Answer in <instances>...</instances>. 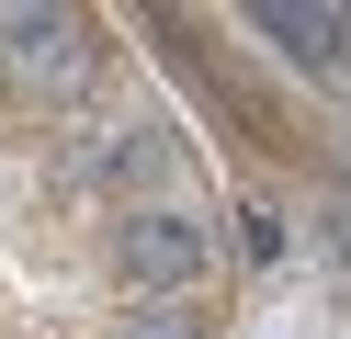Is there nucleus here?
Returning <instances> with one entry per match:
<instances>
[{
	"label": "nucleus",
	"mask_w": 351,
	"mask_h": 339,
	"mask_svg": "<svg viewBox=\"0 0 351 339\" xmlns=\"http://www.w3.org/2000/svg\"><path fill=\"white\" fill-rule=\"evenodd\" d=\"M204 271H215V226L182 215V203H136V215L114 226V283L125 294H170V305H182Z\"/></svg>",
	"instance_id": "1"
},
{
	"label": "nucleus",
	"mask_w": 351,
	"mask_h": 339,
	"mask_svg": "<svg viewBox=\"0 0 351 339\" xmlns=\"http://www.w3.org/2000/svg\"><path fill=\"white\" fill-rule=\"evenodd\" d=\"M0 68L34 90V102H80L102 79V45L80 12H0Z\"/></svg>",
	"instance_id": "2"
},
{
	"label": "nucleus",
	"mask_w": 351,
	"mask_h": 339,
	"mask_svg": "<svg viewBox=\"0 0 351 339\" xmlns=\"http://www.w3.org/2000/svg\"><path fill=\"white\" fill-rule=\"evenodd\" d=\"M250 34L272 45L283 68L340 79V68H351V0H250Z\"/></svg>",
	"instance_id": "3"
},
{
	"label": "nucleus",
	"mask_w": 351,
	"mask_h": 339,
	"mask_svg": "<svg viewBox=\"0 0 351 339\" xmlns=\"http://www.w3.org/2000/svg\"><path fill=\"white\" fill-rule=\"evenodd\" d=\"M159 170H170V136L159 125H125V136L91 147V181H114V192H125V181H159Z\"/></svg>",
	"instance_id": "4"
},
{
	"label": "nucleus",
	"mask_w": 351,
	"mask_h": 339,
	"mask_svg": "<svg viewBox=\"0 0 351 339\" xmlns=\"http://www.w3.org/2000/svg\"><path fill=\"white\" fill-rule=\"evenodd\" d=\"M125 339H215V316H193V305H147V316H125Z\"/></svg>",
	"instance_id": "5"
},
{
	"label": "nucleus",
	"mask_w": 351,
	"mask_h": 339,
	"mask_svg": "<svg viewBox=\"0 0 351 339\" xmlns=\"http://www.w3.org/2000/svg\"><path fill=\"white\" fill-rule=\"evenodd\" d=\"M238 249H250V260H272V249H283V215H272V203H250V215H238Z\"/></svg>",
	"instance_id": "6"
}]
</instances>
